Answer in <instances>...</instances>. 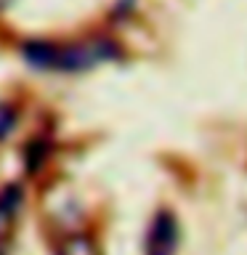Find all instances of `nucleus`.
<instances>
[{
    "label": "nucleus",
    "instance_id": "f257e3e1",
    "mask_svg": "<svg viewBox=\"0 0 247 255\" xmlns=\"http://www.w3.org/2000/svg\"><path fill=\"white\" fill-rule=\"evenodd\" d=\"M178 247V223L167 210L157 213L146 234V255H175Z\"/></svg>",
    "mask_w": 247,
    "mask_h": 255
},
{
    "label": "nucleus",
    "instance_id": "f03ea898",
    "mask_svg": "<svg viewBox=\"0 0 247 255\" xmlns=\"http://www.w3.org/2000/svg\"><path fill=\"white\" fill-rule=\"evenodd\" d=\"M24 59L35 67H56V59H59V48L48 45V43H27L24 45Z\"/></svg>",
    "mask_w": 247,
    "mask_h": 255
},
{
    "label": "nucleus",
    "instance_id": "7ed1b4c3",
    "mask_svg": "<svg viewBox=\"0 0 247 255\" xmlns=\"http://www.w3.org/2000/svg\"><path fill=\"white\" fill-rule=\"evenodd\" d=\"M21 202V191L19 186H5L3 191H0V231H3L8 226V221L13 218L16 207H19Z\"/></svg>",
    "mask_w": 247,
    "mask_h": 255
},
{
    "label": "nucleus",
    "instance_id": "20e7f679",
    "mask_svg": "<svg viewBox=\"0 0 247 255\" xmlns=\"http://www.w3.org/2000/svg\"><path fill=\"white\" fill-rule=\"evenodd\" d=\"M61 255H93V247H91L88 239L77 237V239H69L67 247L61 250Z\"/></svg>",
    "mask_w": 247,
    "mask_h": 255
},
{
    "label": "nucleus",
    "instance_id": "39448f33",
    "mask_svg": "<svg viewBox=\"0 0 247 255\" xmlns=\"http://www.w3.org/2000/svg\"><path fill=\"white\" fill-rule=\"evenodd\" d=\"M11 128H13V115H11V109H0V138H5Z\"/></svg>",
    "mask_w": 247,
    "mask_h": 255
}]
</instances>
